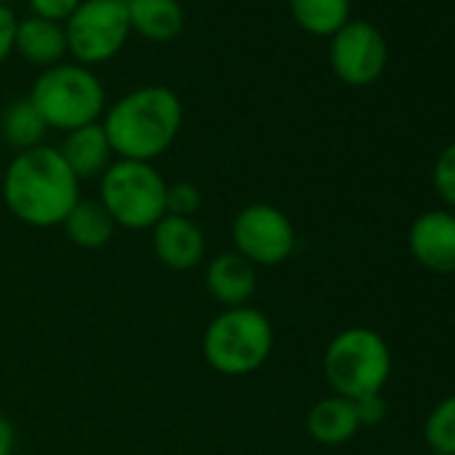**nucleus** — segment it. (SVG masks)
<instances>
[{"mask_svg":"<svg viewBox=\"0 0 455 455\" xmlns=\"http://www.w3.org/2000/svg\"><path fill=\"white\" fill-rule=\"evenodd\" d=\"M30 102L49 129L73 132L97 124L105 116V86L92 68L78 62H60L46 68L33 89Z\"/></svg>","mask_w":455,"mask_h":455,"instance_id":"39448f33","label":"nucleus"},{"mask_svg":"<svg viewBox=\"0 0 455 455\" xmlns=\"http://www.w3.org/2000/svg\"><path fill=\"white\" fill-rule=\"evenodd\" d=\"M182 126V102L169 86H140L116 100L102 129L116 158L153 164L177 140Z\"/></svg>","mask_w":455,"mask_h":455,"instance_id":"f03ea898","label":"nucleus"},{"mask_svg":"<svg viewBox=\"0 0 455 455\" xmlns=\"http://www.w3.org/2000/svg\"><path fill=\"white\" fill-rule=\"evenodd\" d=\"M60 153L78 180L102 177L105 169L113 164V148L100 121L68 132L65 142L60 145Z\"/></svg>","mask_w":455,"mask_h":455,"instance_id":"ddd939ff","label":"nucleus"},{"mask_svg":"<svg viewBox=\"0 0 455 455\" xmlns=\"http://www.w3.org/2000/svg\"><path fill=\"white\" fill-rule=\"evenodd\" d=\"M290 14L306 33L332 38L351 22V0H290Z\"/></svg>","mask_w":455,"mask_h":455,"instance_id":"a211bd4d","label":"nucleus"},{"mask_svg":"<svg viewBox=\"0 0 455 455\" xmlns=\"http://www.w3.org/2000/svg\"><path fill=\"white\" fill-rule=\"evenodd\" d=\"M153 252L169 271H193L206 255V236L190 217L164 214L153 228Z\"/></svg>","mask_w":455,"mask_h":455,"instance_id":"9b49d317","label":"nucleus"},{"mask_svg":"<svg viewBox=\"0 0 455 455\" xmlns=\"http://www.w3.org/2000/svg\"><path fill=\"white\" fill-rule=\"evenodd\" d=\"M407 247L412 260L431 274H455V214L428 209L410 222Z\"/></svg>","mask_w":455,"mask_h":455,"instance_id":"9d476101","label":"nucleus"},{"mask_svg":"<svg viewBox=\"0 0 455 455\" xmlns=\"http://www.w3.org/2000/svg\"><path fill=\"white\" fill-rule=\"evenodd\" d=\"M306 428L314 442L335 447V444H346L348 439H354L362 423L356 415V404L351 399L330 394L314 402V407L306 415Z\"/></svg>","mask_w":455,"mask_h":455,"instance_id":"4468645a","label":"nucleus"},{"mask_svg":"<svg viewBox=\"0 0 455 455\" xmlns=\"http://www.w3.org/2000/svg\"><path fill=\"white\" fill-rule=\"evenodd\" d=\"M0 4H6V6H9V4H12V0H0Z\"/></svg>","mask_w":455,"mask_h":455,"instance_id":"bb28decb","label":"nucleus"},{"mask_svg":"<svg viewBox=\"0 0 455 455\" xmlns=\"http://www.w3.org/2000/svg\"><path fill=\"white\" fill-rule=\"evenodd\" d=\"M62 228H65L68 239L81 250H102L110 244V239L116 234V222L108 214V209L100 204V198L97 201L81 198L65 217Z\"/></svg>","mask_w":455,"mask_h":455,"instance_id":"f3484780","label":"nucleus"},{"mask_svg":"<svg viewBox=\"0 0 455 455\" xmlns=\"http://www.w3.org/2000/svg\"><path fill=\"white\" fill-rule=\"evenodd\" d=\"M46 129L49 126L41 118V113L36 110V105L30 102V97L14 100L4 110V116H0V132H4V137L12 148H17V153L44 145Z\"/></svg>","mask_w":455,"mask_h":455,"instance_id":"6ab92c4d","label":"nucleus"},{"mask_svg":"<svg viewBox=\"0 0 455 455\" xmlns=\"http://www.w3.org/2000/svg\"><path fill=\"white\" fill-rule=\"evenodd\" d=\"M201 351L206 364L228 378L258 372L274 351V324L255 308H222L204 330Z\"/></svg>","mask_w":455,"mask_h":455,"instance_id":"7ed1b4c3","label":"nucleus"},{"mask_svg":"<svg viewBox=\"0 0 455 455\" xmlns=\"http://www.w3.org/2000/svg\"><path fill=\"white\" fill-rule=\"evenodd\" d=\"M4 201L20 222L54 228L81 201V180L70 172L60 148L38 145L17 153L6 166Z\"/></svg>","mask_w":455,"mask_h":455,"instance_id":"f257e3e1","label":"nucleus"},{"mask_svg":"<svg viewBox=\"0 0 455 455\" xmlns=\"http://www.w3.org/2000/svg\"><path fill=\"white\" fill-rule=\"evenodd\" d=\"M234 252L255 268H274L292 258L298 234L292 220L274 204H250L231 222Z\"/></svg>","mask_w":455,"mask_h":455,"instance_id":"6e6552de","label":"nucleus"},{"mask_svg":"<svg viewBox=\"0 0 455 455\" xmlns=\"http://www.w3.org/2000/svg\"><path fill=\"white\" fill-rule=\"evenodd\" d=\"M428 455H436V452H428Z\"/></svg>","mask_w":455,"mask_h":455,"instance_id":"cd10ccee","label":"nucleus"},{"mask_svg":"<svg viewBox=\"0 0 455 455\" xmlns=\"http://www.w3.org/2000/svg\"><path fill=\"white\" fill-rule=\"evenodd\" d=\"M126 12L132 30L153 44H169L185 28L180 0H126Z\"/></svg>","mask_w":455,"mask_h":455,"instance_id":"dca6fc26","label":"nucleus"},{"mask_svg":"<svg viewBox=\"0 0 455 455\" xmlns=\"http://www.w3.org/2000/svg\"><path fill=\"white\" fill-rule=\"evenodd\" d=\"M68 52L78 65H102L129 41L132 25L126 0H84L65 22Z\"/></svg>","mask_w":455,"mask_h":455,"instance_id":"0eeeda50","label":"nucleus"},{"mask_svg":"<svg viewBox=\"0 0 455 455\" xmlns=\"http://www.w3.org/2000/svg\"><path fill=\"white\" fill-rule=\"evenodd\" d=\"M388 62V46L380 30L370 22H346L330 38V65L332 73L346 86H370L375 84Z\"/></svg>","mask_w":455,"mask_h":455,"instance_id":"1a4fd4ad","label":"nucleus"},{"mask_svg":"<svg viewBox=\"0 0 455 455\" xmlns=\"http://www.w3.org/2000/svg\"><path fill=\"white\" fill-rule=\"evenodd\" d=\"M14 444H17L14 423L4 412H0V455H12L14 452Z\"/></svg>","mask_w":455,"mask_h":455,"instance_id":"a878e982","label":"nucleus"},{"mask_svg":"<svg viewBox=\"0 0 455 455\" xmlns=\"http://www.w3.org/2000/svg\"><path fill=\"white\" fill-rule=\"evenodd\" d=\"M206 292L222 308H242L258 292V268L239 252H222L206 263L204 271Z\"/></svg>","mask_w":455,"mask_h":455,"instance_id":"f8f14e48","label":"nucleus"},{"mask_svg":"<svg viewBox=\"0 0 455 455\" xmlns=\"http://www.w3.org/2000/svg\"><path fill=\"white\" fill-rule=\"evenodd\" d=\"M17 17L12 12V6L0 4V65H4L12 52H14V38H17Z\"/></svg>","mask_w":455,"mask_h":455,"instance_id":"b1692460","label":"nucleus"},{"mask_svg":"<svg viewBox=\"0 0 455 455\" xmlns=\"http://www.w3.org/2000/svg\"><path fill=\"white\" fill-rule=\"evenodd\" d=\"M423 439L436 455H455V394L436 402L423 423Z\"/></svg>","mask_w":455,"mask_h":455,"instance_id":"aec40b11","label":"nucleus"},{"mask_svg":"<svg viewBox=\"0 0 455 455\" xmlns=\"http://www.w3.org/2000/svg\"><path fill=\"white\" fill-rule=\"evenodd\" d=\"M166 185L153 164L116 158L100 177V204L116 228L150 231L166 214Z\"/></svg>","mask_w":455,"mask_h":455,"instance_id":"423d86ee","label":"nucleus"},{"mask_svg":"<svg viewBox=\"0 0 455 455\" xmlns=\"http://www.w3.org/2000/svg\"><path fill=\"white\" fill-rule=\"evenodd\" d=\"M356 404V415H359V423L362 426H375L386 418L388 412V404L383 399V394H370V396H362L354 402Z\"/></svg>","mask_w":455,"mask_h":455,"instance_id":"393cba45","label":"nucleus"},{"mask_svg":"<svg viewBox=\"0 0 455 455\" xmlns=\"http://www.w3.org/2000/svg\"><path fill=\"white\" fill-rule=\"evenodd\" d=\"M322 367L332 394L356 402L370 394H383L391 378V348L370 327H346L327 343Z\"/></svg>","mask_w":455,"mask_h":455,"instance_id":"20e7f679","label":"nucleus"},{"mask_svg":"<svg viewBox=\"0 0 455 455\" xmlns=\"http://www.w3.org/2000/svg\"><path fill=\"white\" fill-rule=\"evenodd\" d=\"M28 4H30L36 17L65 25L84 0H28Z\"/></svg>","mask_w":455,"mask_h":455,"instance_id":"5701e85b","label":"nucleus"},{"mask_svg":"<svg viewBox=\"0 0 455 455\" xmlns=\"http://www.w3.org/2000/svg\"><path fill=\"white\" fill-rule=\"evenodd\" d=\"M431 185L436 196L455 209V142H450L434 161L431 169Z\"/></svg>","mask_w":455,"mask_h":455,"instance_id":"412c9836","label":"nucleus"},{"mask_svg":"<svg viewBox=\"0 0 455 455\" xmlns=\"http://www.w3.org/2000/svg\"><path fill=\"white\" fill-rule=\"evenodd\" d=\"M14 49L38 68H54L65 60L68 54V36H65V25L52 22V20H41V17H28L17 22V38H14Z\"/></svg>","mask_w":455,"mask_h":455,"instance_id":"2eb2a0df","label":"nucleus"},{"mask_svg":"<svg viewBox=\"0 0 455 455\" xmlns=\"http://www.w3.org/2000/svg\"><path fill=\"white\" fill-rule=\"evenodd\" d=\"M201 209V193L190 182H174L166 185V214L174 217H190Z\"/></svg>","mask_w":455,"mask_h":455,"instance_id":"4be33fe9","label":"nucleus"}]
</instances>
